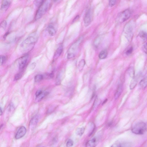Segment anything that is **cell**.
Masks as SVG:
<instances>
[{
    "label": "cell",
    "instance_id": "obj_1",
    "mask_svg": "<svg viewBox=\"0 0 147 147\" xmlns=\"http://www.w3.org/2000/svg\"><path fill=\"white\" fill-rule=\"evenodd\" d=\"M38 39V35L35 33L30 35L24 40L21 45V49L23 52H27L33 48Z\"/></svg>",
    "mask_w": 147,
    "mask_h": 147
},
{
    "label": "cell",
    "instance_id": "obj_2",
    "mask_svg": "<svg viewBox=\"0 0 147 147\" xmlns=\"http://www.w3.org/2000/svg\"><path fill=\"white\" fill-rule=\"evenodd\" d=\"M50 0L44 1L42 4L39 7L35 16V19L38 20L41 18L48 11L51 5Z\"/></svg>",
    "mask_w": 147,
    "mask_h": 147
},
{
    "label": "cell",
    "instance_id": "obj_3",
    "mask_svg": "<svg viewBox=\"0 0 147 147\" xmlns=\"http://www.w3.org/2000/svg\"><path fill=\"white\" fill-rule=\"evenodd\" d=\"M82 40V37H81L70 47L67 52V59H70L73 58L76 55Z\"/></svg>",
    "mask_w": 147,
    "mask_h": 147
},
{
    "label": "cell",
    "instance_id": "obj_4",
    "mask_svg": "<svg viewBox=\"0 0 147 147\" xmlns=\"http://www.w3.org/2000/svg\"><path fill=\"white\" fill-rule=\"evenodd\" d=\"M131 131L135 134H143L147 131V123L141 122L137 123L133 127Z\"/></svg>",
    "mask_w": 147,
    "mask_h": 147
},
{
    "label": "cell",
    "instance_id": "obj_5",
    "mask_svg": "<svg viewBox=\"0 0 147 147\" xmlns=\"http://www.w3.org/2000/svg\"><path fill=\"white\" fill-rule=\"evenodd\" d=\"M131 12L130 10L126 9L121 12L118 15V19L120 23H123L128 20L131 16Z\"/></svg>",
    "mask_w": 147,
    "mask_h": 147
},
{
    "label": "cell",
    "instance_id": "obj_6",
    "mask_svg": "<svg viewBox=\"0 0 147 147\" xmlns=\"http://www.w3.org/2000/svg\"><path fill=\"white\" fill-rule=\"evenodd\" d=\"M90 9L88 10L86 12L84 17V25L86 27L89 26L90 25L92 21V14Z\"/></svg>",
    "mask_w": 147,
    "mask_h": 147
},
{
    "label": "cell",
    "instance_id": "obj_7",
    "mask_svg": "<svg viewBox=\"0 0 147 147\" xmlns=\"http://www.w3.org/2000/svg\"><path fill=\"white\" fill-rule=\"evenodd\" d=\"M29 58L28 54H26L21 57L19 62V68L22 70L24 68Z\"/></svg>",
    "mask_w": 147,
    "mask_h": 147
},
{
    "label": "cell",
    "instance_id": "obj_8",
    "mask_svg": "<svg viewBox=\"0 0 147 147\" xmlns=\"http://www.w3.org/2000/svg\"><path fill=\"white\" fill-rule=\"evenodd\" d=\"M27 132L26 128L24 126H22L19 128L16 133L15 137L16 139L21 138L26 134Z\"/></svg>",
    "mask_w": 147,
    "mask_h": 147
},
{
    "label": "cell",
    "instance_id": "obj_9",
    "mask_svg": "<svg viewBox=\"0 0 147 147\" xmlns=\"http://www.w3.org/2000/svg\"><path fill=\"white\" fill-rule=\"evenodd\" d=\"M39 117L38 116H35L30 121L29 127L30 129H33L34 128L38 122Z\"/></svg>",
    "mask_w": 147,
    "mask_h": 147
},
{
    "label": "cell",
    "instance_id": "obj_10",
    "mask_svg": "<svg viewBox=\"0 0 147 147\" xmlns=\"http://www.w3.org/2000/svg\"><path fill=\"white\" fill-rule=\"evenodd\" d=\"M11 3V1H3L1 6V11L3 12L6 11L9 7Z\"/></svg>",
    "mask_w": 147,
    "mask_h": 147
},
{
    "label": "cell",
    "instance_id": "obj_11",
    "mask_svg": "<svg viewBox=\"0 0 147 147\" xmlns=\"http://www.w3.org/2000/svg\"><path fill=\"white\" fill-rule=\"evenodd\" d=\"M47 30L49 34L51 36H54L56 33V30L55 27L52 24L49 25L47 27Z\"/></svg>",
    "mask_w": 147,
    "mask_h": 147
},
{
    "label": "cell",
    "instance_id": "obj_12",
    "mask_svg": "<svg viewBox=\"0 0 147 147\" xmlns=\"http://www.w3.org/2000/svg\"><path fill=\"white\" fill-rule=\"evenodd\" d=\"M99 141L98 138L94 137L89 141L87 143L89 147H95Z\"/></svg>",
    "mask_w": 147,
    "mask_h": 147
},
{
    "label": "cell",
    "instance_id": "obj_13",
    "mask_svg": "<svg viewBox=\"0 0 147 147\" xmlns=\"http://www.w3.org/2000/svg\"><path fill=\"white\" fill-rule=\"evenodd\" d=\"M63 51V46L62 45H60L57 48L53 56V60L57 59L61 55Z\"/></svg>",
    "mask_w": 147,
    "mask_h": 147
},
{
    "label": "cell",
    "instance_id": "obj_14",
    "mask_svg": "<svg viewBox=\"0 0 147 147\" xmlns=\"http://www.w3.org/2000/svg\"><path fill=\"white\" fill-rule=\"evenodd\" d=\"M138 77L136 76L133 78L132 80L130 86V88L131 90L134 89L137 84L138 80Z\"/></svg>",
    "mask_w": 147,
    "mask_h": 147
},
{
    "label": "cell",
    "instance_id": "obj_15",
    "mask_svg": "<svg viewBox=\"0 0 147 147\" xmlns=\"http://www.w3.org/2000/svg\"><path fill=\"white\" fill-rule=\"evenodd\" d=\"M123 91V86L122 84H119L118 86L117 89L115 94L114 98L116 100L118 99L121 95Z\"/></svg>",
    "mask_w": 147,
    "mask_h": 147
},
{
    "label": "cell",
    "instance_id": "obj_16",
    "mask_svg": "<svg viewBox=\"0 0 147 147\" xmlns=\"http://www.w3.org/2000/svg\"><path fill=\"white\" fill-rule=\"evenodd\" d=\"M133 28L132 27L130 26H127L125 28V32L127 37L130 38V36H131L132 33Z\"/></svg>",
    "mask_w": 147,
    "mask_h": 147
},
{
    "label": "cell",
    "instance_id": "obj_17",
    "mask_svg": "<svg viewBox=\"0 0 147 147\" xmlns=\"http://www.w3.org/2000/svg\"><path fill=\"white\" fill-rule=\"evenodd\" d=\"M107 52L106 50L102 51L100 53L99 57V58L101 59H105L107 57Z\"/></svg>",
    "mask_w": 147,
    "mask_h": 147
},
{
    "label": "cell",
    "instance_id": "obj_18",
    "mask_svg": "<svg viewBox=\"0 0 147 147\" xmlns=\"http://www.w3.org/2000/svg\"><path fill=\"white\" fill-rule=\"evenodd\" d=\"M139 85L142 88H145L147 86V77L143 79L139 83Z\"/></svg>",
    "mask_w": 147,
    "mask_h": 147
},
{
    "label": "cell",
    "instance_id": "obj_19",
    "mask_svg": "<svg viewBox=\"0 0 147 147\" xmlns=\"http://www.w3.org/2000/svg\"><path fill=\"white\" fill-rule=\"evenodd\" d=\"M128 72L130 76L132 78H133L135 77L134 70L133 67H130L128 69Z\"/></svg>",
    "mask_w": 147,
    "mask_h": 147
},
{
    "label": "cell",
    "instance_id": "obj_20",
    "mask_svg": "<svg viewBox=\"0 0 147 147\" xmlns=\"http://www.w3.org/2000/svg\"><path fill=\"white\" fill-rule=\"evenodd\" d=\"M84 128H79L76 130V133L77 135L81 136L84 132Z\"/></svg>",
    "mask_w": 147,
    "mask_h": 147
},
{
    "label": "cell",
    "instance_id": "obj_21",
    "mask_svg": "<svg viewBox=\"0 0 147 147\" xmlns=\"http://www.w3.org/2000/svg\"><path fill=\"white\" fill-rule=\"evenodd\" d=\"M139 35L140 38L144 40L147 39V33L144 31H141L139 33Z\"/></svg>",
    "mask_w": 147,
    "mask_h": 147
},
{
    "label": "cell",
    "instance_id": "obj_22",
    "mask_svg": "<svg viewBox=\"0 0 147 147\" xmlns=\"http://www.w3.org/2000/svg\"><path fill=\"white\" fill-rule=\"evenodd\" d=\"M85 64V61L84 60H82L79 62L78 65V68L80 71L82 70Z\"/></svg>",
    "mask_w": 147,
    "mask_h": 147
},
{
    "label": "cell",
    "instance_id": "obj_23",
    "mask_svg": "<svg viewBox=\"0 0 147 147\" xmlns=\"http://www.w3.org/2000/svg\"><path fill=\"white\" fill-rule=\"evenodd\" d=\"M43 78V76L41 75H36L35 77V82H38L41 81Z\"/></svg>",
    "mask_w": 147,
    "mask_h": 147
},
{
    "label": "cell",
    "instance_id": "obj_24",
    "mask_svg": "<svg viewBox=\"0 0 147 147\" xmlns=\"http://www.w3.org/2000/svg\"><path fill=\"white\" fill-rule=\"evenodd\" d=\"M48 94V93L47 92L42 93V94H40V96L36 97L37 100L38 101L41 100L45 96L47 95Z\"/></svg>",
    "mask_w": 147,
    "mask_h": 147
},
{
    "label": "cell",
    "instance_id": "obj_25",
    "mask_svg": "<svg viewBox=\"0 0 147 147\" xmlns=\"http://www.w3.org/2000/svg\"><path fill=\"white\" fill-rule=\"evenodd\" d=\"M74 142L72 140L69 139L67 140L66 143V146L67 147H72L73 146Z\"/></svg>",
    "mask_w": 147,
    "mask_h": 147
},
{
    "label": "cell",
    "instance_id": "obj_26",
    "mask_svg": "<svg viewBox=\"0 0 147 147\" xmlns=\"http://www.w3.org/2000/svg\"><path fill=\"white\" fill-rule=\"evenodd\" d=\"M6 57L4 55L0 56V65H2L4 63L6 60Z\"/></svg>",
    "mask_w": 147,
    "mask_h": 147
},
{
    "label": "cell",
    "instance_id": "obj_27",
    "mask_svg": "<svg viewBox=\"0 0 147 147\" xmlns=\"http://www.w3.org/2000/svg\"><path fill=\"white\" fill-rule=\"evenodd\" d=\"M22 74L21 73H18L16 74L14 77V80H17L21 79L22 77Z\"/></svg>",
    "mask_w": 147,
    "mask_h": 147
},
{
    "label": "cell",
    "instance_id": "obj_28",
    "mask_svg": "<svg viewBox=\"0 0 147 147\" xmlns=\"http://www.w3.org/2000/svg\"><path fill=\"white\" fill-rule=\"evenodd\" d=\"M133 47H131L126 52V55H129L132 53L133 51Z\"/></svg>",
    "mask_w": 147,
    "mask_h": 147
},
{
    "label": "cell",
    "instance_id": "obj_29",
    "mask_svg": "<svg viewBox=\"0 0 147 147\" xmlns=\"http://www.w3.org/2000/svg\"><path fill=\"white\" fill-rule=\"evenodd\" d=\"M53 74H46L44 76V77L43 76V78L44 77L45 78L47 79H52L53 77Z\"/></svg>",
    "mask_w": 147,
    "mask_h": 147
},
{
    "label": "cell",
    "instance_id": "obj_30",
    "mask_svg": "<svg viewBox=\"0 0 147 147\" xmlns=\"http://www.w3.org/2000/svg\"><path fill=\"white\" fill-rule=\"evenodd\" d=\"M7 25L6 22L5 21H3L1 24V27L4 29H5L6 28Z\"/></svg>",
    "mask_w": 147,
    "mask_h": 147
},
{
    "label": "cell",
    "instance_id": "obj_31",
    "mask_svg": "<svg viewBox=\"0 0 147 147\" xmlns=\"http://www.w3.org/2000/svg\"><path fill=\"white\" fill-rule=\"evenodd\" d=\"M43 1H44L43 0L35 1V5L37 6H38L39 7L40 6V5L42 4Z\"/></svg>",
    "mask_w": 147,
    "mask_h": 147
},
{
    "label": "cell",
    "instance_id": "obj_32",
    "mask_svg": "<svg viewBox=\"0 0 147 147\" xmlns=\"http://www.w3.org/2000/svg\"><path fill=\"white\" fill-rule=\"evenodd\" d=\"M116 2V0H110L109 2V5L111 7H112L115 4Z\"/></svg>",
    "mask_w": 147,
    "mask_h": 147
},
{
    "label": "cell",
    "instance_id": "obj_33",
    "mask_svg": "<svg viewBox=\"0 0 147 147\" xmlns=\"http://www.w3.org/2000/svg\"><path fill=\"white\" fill-rule=\"evenodd\" d=\"M110 147H121V145L120 143H116L112 145Z\"/></svg>",
    "mask_w": 147,
    "mask_h": 147
},
{
    "label": "cell",
    "instance_id": "obj_34",
    "mask_svg": "<svg viewBox=\"0 0 147 147\" xmlns=\"http://www.w3.org/2000/svg\"><path fill=\"white\" fill-rule=\"evenodd\" d=\"M42 93H43V92H42V91L41 90H38L37 91L36 93V94H35V95H36V97L40 96V94H42Z\"/></svg>",
    "mask_w": 147,
    "mask_h": 147
},
{
    "label": "cell",
    "instance_id": "obj_35",
    "mask_svg": "<svg viewBox=\"0 0 147 147\" xmlns=\"http://www.w3.org/2000/svg\"><path fill=\"white\" fill-rule=\"evenodd\" d=\"M143 50L145 53L147 54V43L144 47Z\"/></svg>",
    "mask_w": 147,
    "mask_h": 147
},
{
    "label": "cell",
    "instance_id": "obj_36",
    "mask_svg": "<svg viewBox=\"0 0 147 147\" xmlns=\"http://www.w3.org/2000/svg\"><path fill=\"white\" fill-rule=\"evenodd\" d=\"M35 66H36V64L35 63H33L32 64L31 66V68H32V69H34L35 68Z\"/></svg>",
    "mask_w": 147,
    "mask_h": 147
},
{
    "label": "cell",
    "instance_id": "obj_37",
    "mask_svg": "<svg viewBox=\"0 0 147 147\" xmlns=\"http://www.w3.org/2000/svg\"><path fill=\"white\" fill-rule=\"evenodd\" d=\"M2 110H1V108L0 111V116H1V115L2 114Z\"/></svg>",
    "mask_w": 147,
    "mask_h": 147
}]
</instances>
